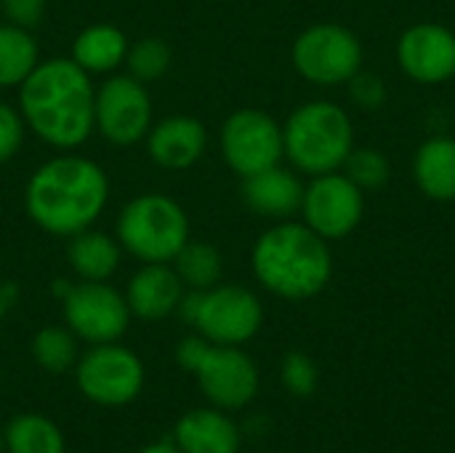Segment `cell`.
<instances>
[{
	"mask_svg": "<svg viewBox=\"0 0 455 453\" xmlns=\"http://www.w3.org/2000/svg\"><path fill=\"white\" fill-rule=\"evenodd\" d=\"M24 125L56 150L80 147L96 128V91L72 59L40 61L19 88Z\"/></svg>",
	"mask_w": 455,
	"mask_h": 453,
	"instance_id": "6da1fadb",
	"label": "cell"
},
{
	"mask_svg": "<svg viewBox=\"0 0 455 453\" xmlns=\"http://www.w3.org/2000/svg\"><path fill=\"white\" fill-rule=\"evenodd\" d=\"M107 195L109 182L99 163L83 155H59L29 176L24 206L43 232L72 238L101 216Z\"/></svg>",
	"mask_w": 455,
	"mask_h": 453,
	"instance_id": "7a4b0ae2",
	"label": "cell"
},
{
	"mask_svg": "<svg viewBox=\"0 0 455 453\" xmlns=\"http://www.w3.org/2000/svg\"><path fill=\"white\" fill-rule=\"evenodd\" d=\"M253 275L280 299H312L333 275L328 240L307 224L288 219L277 222L253 246Z\"/></svg>",
	"mask_w": 455,
	"mask_h": 453,
	"instance_id": "3957f363",
	"label": "cell"
},
{
	"mask_svg": "<svg viewBox=\"0 0 455 453\" xmlns=\"http://www.w3.org/2000/svg\"><path fill=\"white\" fill-rule=\"evenodd\" d=\"M283 144L301 174H333L355 150L352 117L333 101H307L283 125Z\"/></svg>",
	"mask_w": 455,
	"mask_h": 453,
	"instance_id": "277c9868",
	"label": "cell"
},
{
	"mask_svg": "<svg viewBox=\"0 0 455 453\" xmlns=\"http://www.w3.org/2000/svg\"><path fill=\"white\" fill-rule=\"evenodd\" d=\"M120 246L144 264H171L189 240L184 208L163 192L136 195L117 216Z\"/></svg>",
	"mask_w": 455,
	"mask_h": 453,
	"instance_id": "5b68a950",
	"label": "cell"
},
{
	"mask_svg": "<svg viewBox=\"0 0 455 453\" xmlns=\"http://www.w3.org/2000/svg\"><path fill=\"white\" fill-rule=\"evenodd\" d=\"M176 312L211 344L240 347L251 342L264 323V307L245 286H213L181 296Z\"/></svg>",
	"mask_w": 455,
	"mask_h": 453,
	"instance_id": "8992f818",
	"label": "cell"
},
{
	"mask_svg": "<svg viewBox=\"0 0 455 453\" xmlns=\"http://www.w3.org/2000/svg\"><path fill=\"white\" fill-rule=\"evenodd\" d=\"M75 382L85 400L101 409H123L144 390V363L117 342L91 344L75 363Z\"/></svg>",
	"mask_w": 455,
	"mask_h": 453,
	"instance_id": "52a82bcc",
	"label": "cell"
},
{
	"mask_svg": "<svg viewBox=\"0 0 455 453\" xmlns=\"http://www.w3.org/2000/svg\"><path fill=\"white\" fill-rule=\"evenodd\" d=\"M296 72L315 85L349 83L352 75L363 69L360 37L344 24L323 21L307 27L293 43Z\"/></svg>",
	"mask_w": 455,
	"mask_h": 453,
	"instance_id": "ba28073f",
	"label": "cell"
},
{
	"mask_svg": "<svg viewBox=\"0 0 455 453\" xmlns=\"http://www.w3.org/2000/svg\"><path fill=\"white\" fill-rule=\"evenodd\" d=\"M221 155L240 179L280 166L283 125L264 109H237L221 125Z\"/></svg>",
	"mask_w": 455,
	"mask_h": 453,
	"instance_id": "9c48e42d",
	"label": "cell"
},
{
	"mask_svg": "<svg viewBox=\"0 0 455 453\" xmlns=\"http://www.w3.org/2000/svg\"><path fill=\"white\" fill-rule=\"evenodd\" d=\"M61 304L67 328L88 344L117 342L128 331V302L107 280H83L69 286Z\"/></svg>",
	"mask_w": 455,
	"mask_h": 453,
	"instance_id": "30bf717a",
	"label": "cell"
},
{
	"mask_svg": "<svg viewBox=\"0 0 455 453\" xmlns=\"http://www.w3.org/2000/svg\"><path fill=\"white\" fill-rule=\"evenodd\" d=\"M96 131L117 144L128 147L149 133L152 99L141 80L131 75H115L96 91Z\"/></svg>",
	"mask_w": 455,
	"mask_h": 453,
	"instance_id": "8fae6325",
	"label": "cell"
},
{
	"mask_svg": "<svg viewBox=\"0 0 455 453\" xmlns=\"http://www.w3.org/2000/svg\"><path fill=\"white\" fill-rule=\"evenodd\" d=\"M363 190L347 174H323L304 187V224L325 240H341L363 222Z\"/></svg>",
	"mask_w": 455,
	"mask_h": 453,
	"instance_id": "7c38bea8",
	"label": "cell"
},
{
	"mask_svg": "<svg viewBox=\"0 0 455 453\" xmlns=\"http://www.w3.org/2000/svg\"><path fill=\"white\" fill-rule=\"evenodd\" d=\"M195 376L205 400L221 411H240L259 392V368L240 347L211 344Z\"/></svg>",
	"mask_w": 455,
	"mask_h": 453,
	"instance_id": "4fadbf2b",
	"label": "cell"
},
{
	"mask_svg": "<svg viewBox=\"0 0 455 453\" xmlns=\"http://www.w3.org/2000/svg\"><path fill=\"white\" fill-rule=\"evenodd\" d=\"M397 61L416 83L435 85L451 80L455 75V32L435 21L408 27L397 43Z\"/></svg>",
	"mask_w": 455,
	"mask_h": 453,
	"instance_id": "5bb4252c",
	"label": "cell"
},
{
	"mask_svg": "<svg viewBox=\"0 0 455 453\" xmlns=\"http://www.w3.org/2000/svg\"><path fill=\"white\" fill-rule=\"evenodd\" d=\"M208 144L205 125L189 115H173L160 120L147 133V150L149 158L168 171H187L192 168Z\"/></svg>",
	"mask_w": 455,
	"mask_h": 453,
	"instance_id": "9a60e30c",
	"label": "cell"
},
{
	"mask_svg": "<svg viewBox=\"0 0 455 453\" xmlns=\"http://www.w3.org/2000/svg\"><path fill=\"white\" fill-rule=\"evenodd\" d=\"M173 443L181 453H240L243 438L227 411L211 406L187 411L173 427Z\"/></svg>",
	"mask_w": 455,
	"mask_h": 453,
	"instance_id": "2e32d148",
	"label": "cell"
},
{
	"mask_svg": "<svg viewBox=\"0 0 455 453\" xmlns=\"http://www.w3.org/2000/svg\"><path fill=\"white\" fill-rule=\"evenodd\" d=\"M243 200L253 214L264 219L285 222L296 211H301L304 187L296 179V174L280 166H272L267 171H259L243 179Z\"/></svg>",
	"mask_w": 455,
	"mask_h": 453,
	"instance_id": "e0dca14e",
	"label": "cell"
},
{
	"mask_svg": "<svg viewBox=\"0 0 455 453\" xmlns=\"http://www.w3.org/2000/svg\"><path fill=\"white\" fill-rule=\"evenodd\" d=\"M184 296V283L168 264H144L128 283V310L141 320H163L176 312Z\"/></svg>",
	"mask_w": 455,
	"mask_h": 453,
	"instance_id": "ac0fdd59",
	"label": "cell"
},
{
	"mask_svg": "<svg viewBox=\"0 0 455 453\" xmlns=\"http://www.w3.org/2000/svg\"><path fill=\"white\" fill-rule=\"evenodd\" d=\"M413 179L427 198L437 203L455 200V139L451 136L427 139L416 150Z\"/></svg>",
	"mask_w": 455,
	"mask_h": 453,
	"instance_id": "d6986e66",
	"label": "cell"
},
{
	"mask_svg": "<svg viewBox=\"0 0 455 453\" xmlns=\"http://www.w3.org/2000/svg\"><path fill=\"white\" fill-rule=\"evenodd\" d=\"M128 37L115 24H91L72 43V61L88 75L117 69L128 56Z\"/></svg>",
	"mask_w": 455,
	"mask_h": 453,
	"instance_id": "ffe728a7",
	"label": "cell"
},
{
	"mask_svg": "<svg viewBox=\"0 0 455 453\" xmlns=\"http://www.w3.org/2000/svg\"><path fill=\"white\" fill-rule=\"evenodd\" d=\"M67 256L80 280H109L120 267V246L91 227L72 235Z\"/></svg>",
	"mask_w": 455,
	"mask_h": 453,
	"instance_id": "44dd1931",
	"label": "cell"
},
{
	"mask_svg": "<svg viewBox=\"0 0 455 453\" xmlns=\"http://www.w3.org/2000/svg\"><path fill=\"white\" fill-rule=\"evenodd\" d=\"M5 451L8 453H64L67 441L59 425L43 414H19L5 430Z\"/></svg>",
	"mask_w": 455,
	"mask_h": 453,
	"instance_id": "7402d4cb",
	"label": "cell"
},
{
	"mask_svg": "<svg viewBox=\"0 0 455 453\" xmlns=\"http://www.w3.org/2000/svg\"><path fill=\"white\" fill-rule=\"evenodd\" d=\"M37 64V43L29 29L0 24V88L21 85Z\"/></svg>",
	"mask_w": 455,
	"mask_h": 453,
	"instance_id": "603a6c76",
	"label": "cell"
},
{
	"mask_svg": "<svg viewBox=\"0 0 455 453\" xmlns=\"http://www.w3.org/2000/svg\"><path fill=\"white\" fill-rule=\"evenodd\" d=\"M173 264H176L173 267L176 275L189 291H208L219 286L224 275V262H221L219 248H213L211 243H200V240H187L184 248L176 254Z\"/></svg>",
	"mask_w": 455,
	"mask_h": 453,
	"instance_id": "cb8c5ba5",
	"label": "cell"
},
{
	"mask_svg": "<svg viewBox=\"0 0 455 453\" xmlns=\"http://www.w3.org/2000/svg\"><path fill=\"white\" fill-rule=\"evenodd\" d=\"M32 358L48 374H64L77 363V336L64 326H45L32 339Z\"/></svg>",
	"mask_w": 455,
	"mask_h": 453,
	"instance_id": "d4e9b609",
	"label": "cell"
},
{
	"mask_svg": "<svg viewBox=\"0 0 455 453\" xmlns=\"http://www.w3.org/2000/svg\"><path fill=\"white\" fill-rule=\"evenodd\" d=\"M128 72L131 77L147 83V80H157L168 72L171 67V48L165 40L160 37H141L139 43H133L128 48Z\"/></svg>",
	"mask_w": 455,
	"mask_h": 453,
	"instance_id": "484cf974",
	"label": "cell"
},
{
	"mask_svg": "<svg viewBox=\"0 0 455 453\" xmlns=\"http://www.w3.org/2000/svg\"><path fill=\"white\" fill-rule=\"evenodd\" d=\"M341 168L360 190H381L392 174L387 155L381 150H373V147L352 150Z\"/></svg>",
	"mask_w": 455,
	"mask_h": 453,
	"instance_id": "4316f807",
	"label": "cell"
},
{
	"mask_svg": "<svg viewBox=\"0 0 455 453\" xmlns=\"http://www.w3.org/2000/svg\"><path fill=\"white\" fill-rule=\"evenodd\" d=\"M280 376H283V387L293 398H312L317 390V382H320L315 360L304 352H288L283 358Z\"/></svg>",
	"mask_w": 455,
	"mask_h": 453,
	"instance_id": "83f0119b",
	"label": "cell"
},
{
	"mask_svg": "<svg viewBox=\"0 0 455 453\" xmlns=\"http://www.w3.org/2000/svg\"><path fill=\"white\" fill-rule=\"evenodd\" d=\"M349 99L355 107L365 109V112H376L387 104L389 99V91H387V83L373 75V72H357L349 77Z\"/></svg>",
	"mask_w": 455,
	"mask_h": 453,
	"instance_id": "f1b7e54d",
	"label": "cell"
},
{
	"mask_svg": "<svg viewBox=\"0 0 455 453\" xmlns=\"http://www.w3.org/2000/svg\"><path fill=\"white\" fill-rule=\"evenodd\" d=\"M24 142V117L0 101V163L11 160Z\"/></svg>",
	"mask_w": 455,
	"mask_h": 453,
	"instance_id": "f546056e",
	"label": "cell"
},
{
	"mask_svg": "<svg viewBox=\"0 0 455 453\" xmlns=\"http://www.w3.org/2000/svg\"><path fill=\"white\" fill-rule=\"evenodd\" d=\"M0 8L8 19V24L32 29L45 13V0H0Z\"/></svg>",
	"mask_w": 455,
	"mask_h": 453,
	"instance_id": "4dcf8cb0",
	"label": "cell"
},
{
	"mask_svg": "<svg viewBox=\"0 0 455 453\" xmlns=\"http://www.w3.org/2000/svg\"><path fill=\"white\" fill-rule=\"evenodd\" d=\"M208 347H211V342L205 339V336H184L181 342H179V347H176V363L187 371V374H195L197 371V366H200V360L205 358V352H208Z\"/></svg>",
	"mask_w": 455,
	"mask_h": 453,
	"instance_id": "1f68e13d",
	"label": "cell"
},
{
	"mask_svg": "<svg viewBox=\"0 0 455 453\" xmlns=\"http://www.w3.org/2000/svg\"><path fill=\"white\" fill-rule=\"evenodd\" d=\"M16 299H19L16 283H3L0 286V318H5L11 312V307L16 304Z\"/></svg>",
	"mask_w": 455,
	"mask_h": 453,
	"instance_id": "d6a6232c",
	"label": "cell"
},
{
	"mask_svg": "<svg viewBox=\"0 0 455 453\" xmlns=\"http://www.w3.org/2000/svg\"><path fill=\"white\" fill-rule=\"evenodd\" d=\"M139 453H181V449L173 443V438H163V441H157V443L144 446Z\"/></svg>",
	"mask_w": 455,
	"mask_h": 453,
	"instance_id": "836d02e7",
	"label": "cell"
},
{
	"mask_svg": "<svg viewBox=\"0 0 455 453\" xmlns=\"http://www.w3.org/2000/svg\"><path fill=\"white\" fill-rule=\"evenodd\" d=\"M5 451V438H3V433H0V453Z\"/></svg>",
	"mask_w": 455,
	"mask_h": 453,
	"instance_id": "e575fe53",
	"label": "cell"
}]
</instances>
